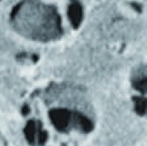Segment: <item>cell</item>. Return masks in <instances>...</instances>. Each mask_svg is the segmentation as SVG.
<instances>
[{"label":"cell","mask_w":147,"mask_h":146,"mask_svg":"<svg viewBox=\"0 0 147 146\" xmlns=\"http://www.w3.org/2000/svg\"><path fill=\"white\" fill-rule=\"evenodd\" d=\"M12 20L19 32L32 39L48 40L61 35L57 11L34 0H27L19 4L13 10Z\"/></svg>","instance_id":"cell-1"},{"label":"cell","mask_w":147,"mask_h":146,"mask_svg":"<svg viewBox=\"0 0 147 146\" xmlns=\"http://www.w3.org/2000/svg\"><path fill=\"white\" fill-rule=\"evenodd\" d=\"M68 16L73 27L74 28L78 27L82 20V8L77 0H72V3H70L68 10Z\"/></svg>","instance_id":"cell-2"}]
</instances>
